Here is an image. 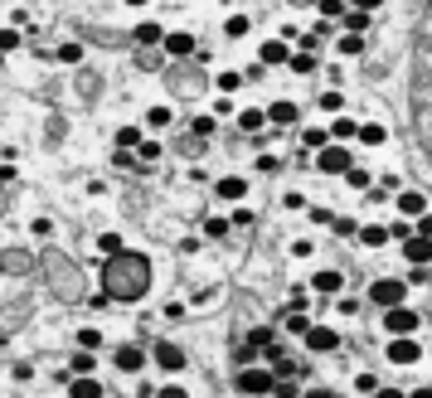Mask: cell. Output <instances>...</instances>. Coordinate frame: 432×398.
<instances>
[{"mask_svg": "<svg viewBox=\"0 0 432 398\" xmlns=\"http://www.w3.org/2000/svg\"><path fill=\"white\" fill-rule=\"evenodd\" d=\"M180 151H185V156H200V151H204V136H195V131H190V136L180 141Z\"/></svg>", "mask_w": 432, "mask_h": 398, "instance_id": "816d5d0a", "label": "cell"}, {"mask_svg": "<svg viewBox=\"0 0 432 398\" xmlns=\"http://www.w3.org/2000/svg\"><path fill=\"white\" fill-rule=\"evenodd\" d=\"M325 141H330V131H321V126H306V131H301V146H306V151H321Z\"/></svg>", "mask_w": 432, "mask_h": 398, "instance_id": "1f68e13d", "label": "cell"}, {"mask_svg": "<svg viewBox=\"0 0 432 398\" xmlns=\"http://www.w3.org/2000/svg\"><path fill=\"white\" fill-rule=\"evenodd\" d=\"M68 394H73V398H103L107 389H103V384H98L93 374H78V379L68 374Z\"/></svg>", "mask_w": 432, "mask_h": 398, "instance_id": "e0dca14e", "label": "cell"}, {"mask_svg": "<svg viewBox=\"0 0 432 398\" xmlns=\"http://www.w3.org/2000/svg\"><path fill=\"white\" fill-rule=\"evenodd\" d=\"M10 379H15V384H29V379H34V364H29V360H20V364L10 369Z\"/></svg>", "mask_w": 432, "mask_h": 398, "instance_id": "7dc6e473", "label": "cell"}, {"mask_svg": "<svg viewBox=\"0 0 432 398\" xmlns=\"http://www.w3.org/2000/svg\"><path fill=\"white\" fill-rule=\"evenodd\" d=\"M272 384H277L272 364H238V374H233L238 394H272Z\"/></svg>", "mask_w": 432, "mask_h": 398, "instance_id": "7a4b0ae2", "label": "cell"}, {"mask_svg": "<svg viewBox=\"0 0 432 398\" xmlns=\"http://www.w3.org/2000/svg\"><path fill=\"white\" fill-rule=\"evenodd\" d=\"M29 267H34V258L20 253V248H10V253L0 258V272H29Z\"/></svg>", "mask_w": 432, "mask_h": 398, "instance_id": "cb8c5ba5", "label": "cell"}, {"mask_svg": "<svg viewBox=\"0 0 432 398\" xmlns=\"http://www.w3.org/2000/svg\"><path fill=\"white\" fill-rule=\"evenodd\" d=\"M238 126H243L248 136H258V131L267 126V107H248V112H238Z\"/></svg>", "mask_w": 432, "mask_h": 398, "instance_id": "44dd1931", "label": "cell"}, {"mask_svg": "<svg viewBox=\"0 0 432 398\" xmlns=\"http://www.w3.org/2000/svg\"><path fill=\"white\" fill-rule=\"evenodd\" d=\"M200 228H204V238H223V233H228L233 223H228V219H218V214H209V219H204Z\"/></svg>", "mask_w": 432, "mask_h": 398, "instance_id": "d6a6232c", "label": "cell"}, {"mask_svg": "<svg viewBox=\"0 0 432 398\" xmlns=\"http://www.w3.org/2000/svg\"><path fill=\"white\" fill-rule=\"evenodd\" d=\"M330 228H335V238H355V233H359L355 219H330Z\"/></svg>", "mask_w": 432, "mask_h": 398, "instance_id": "ab89813d", "label": "cell"}, {"mask_svg": "<svg viewBox=\"0 0 432 398\" xmlns=\"http://www.w3.org/2000/svg\"><path fill=\"white\" fill-rule=\"evenodd\" d=\"M418 360H423V345H418V335H394V340H389V364L408 369V364H418Z\"/></svg>", "mask_w": 432, "mask_h": 398, "instance_id": "8992f818", "label": "cell"}, {"mask_svg": "<svg viewBox=\"0 0 432 398\" xmlns=\"http://www.w3.org/2000/svg\"><path fill=\"white\" fill-rule=\"evenodd\" d=\"M355 141H359V146H384V141H389V126L364 121V126H355Z\"/></svg>", "mask_w": 432, "mask_h": 398, "instance_id": "d6986e66", "label": "cell"}, {"mask_svg": "<svg viewBox=\"0 0 432 398\" xmlns=\"http://www.w3.org/2000/svg\"><path fill=\"white\" fill-rule=\"evenodd\" d=\"M161 34H165V24H156V20H141V24H136V44H141V49H156Z\"/></svg>", "mask_w": 432, "mask_h": 398, "instance_id": "ffe728a7", "label": "cell"}, {"mask_svg": "<svg viewBox=\"0 0 432 398\" xmlns=\"http://www.w3.org/2000/svg\"><path fill=\"white\" fill-rule=\"evenodd\" d=\"M161 49H165L170 59H190V54H195V34H190V29H175V34H161Z\"/></svg>", "mask_w": 432, "mask_h": 398, "instance_id": "7c38bea8", "label": "cell"}, {"mask_svg": "<svg viewBox=\"0 0 432 398\" xmlns=\"http://www.w3.org/2000/svg\"><path fill=\"white\" fill-rule=\"evenodd\" d=\"M228 112H233V98H228V93H223V98L214 102V117H228Z\"/></svg>", "mask_w": 432, "mask_h": 398, "instance_id": "91938a15", "label": "cell"}, {"mask_svg": "<svg viewBox=\"0 0 432 398\" xmlns=\"http://www.w3.org/2000/svg\"><path fill=\"white\" fill-rule=\"evenodd\" d=\"M321 107L330 112V117H335V112L345 107V98H340V88H325V93H321Z\"/></svg>", "mask_w": 432, "mask_h": 398, "instance_id": "b9f144b4", "label": "cell"}, {"mask_svg": "<svg viewBox=\"0 0 432 398\" xmlns=\"http://www.w3.org/2000/svg\"><path fill=\"white\" fill-rule=\"evenodd\" d=\"M248 29H253V20H248V15H228V24H223V34H228V39H248Z\"/></svg>", "mask_w": 432, "mask_h": 398, "instance_id": "f1b7e54d", "label": "cell"}, {"mask_svg": "<svg viewBox=\"0 0 432 398\" xmlns=\"http://www.w3.org/2000/svg\"><path fill=\"white\" fill-rule=\"evenodd\" d=\"M248 340L262 350V345H272V340H277V330H272V325H253V335H248Z\"/></svg>", "mask_w": 432, "mask_h": 398, "instance_id": "60d3db41", "label": "cell"}, {"mask_svg": "<svg viewBox=\"0 0 432 398\" xmlns=\"http://www.w3.org/2000/svg\"><path fill=\"white\" fill-rule=\"evenodd\" d=\"M214 195L228 199V204H238V199H248V180H243V175H223L214 185Z\"/></svg>", "mask_w": 432, "mask_h": 398, "instance_id": "2e32d148", "label": "cell"}, {"mask_svg": "<svg viewBox=\"0 0 432 398\" xmlns=\"http://www.w3.org/2000/svg\"><path fill=\"white\" fill-rule=\"evenodd\" d=\"M287 68H292V73H301V78H306V73H316V68H321V64H316V54H311V49H301V54H287Z\"/></svg>", "mask_w": 432, "mask_h": 398, "instance_id": "7402d4cb", "label": "cell"}, {"mask_svg": "<svg viewBox=\"0 0 432 398\" xmlns=\"http://www.w3.org/2000/svg\"><path fill=\"white\" fill-rule=\"evenodd\" d=\"M73 340H78V345H83V350H98V345H103V330H78V335H73Z\"/></svg>", "mask_w": 432, "mask_h": 398, "instance_id": "bcb514c9", "label": "cell"}, {"mask_svg": "<svg viewBox=\"0 0 432 398\" xmlns=\"http://www.w3.org/2000/svg\"><path fill=\"white\" fill-rule=\"evenodd\" d=\"M316 10H321L325 20H340L345 15V0H316Z\"/></svg>", "mask_w": 432, "mask_h": 398, "instance_id": "7bdbcfd3", "label": "cell"}, {"mask_svg": "<svg viewBox=\"0 0 432 398\" xmlns=\"http://www.w3.org/2000/svg\"><path fill=\"white\" fill-rule=\"evenodd\" d=\"M185 311H190V306H185V301H165V306H161V316H165V320H180V316H185Z\"/></svg>", "mask_w": 432, "mask_h": 398, "instance_id": "f5cc1de1", "label": "cell"}, {"mask_svg": "<svg viewBox=\"0 0 432 398\" xmlns=\"http://www.w3.org/2000/svg\"><path fill=\"white\" fill-rule=\"evenodd\" d=\"M287 54H292V44H287L282 34L258 44V64H262V68H282V64H287Z\"/></svg>", "mask_w": 432, "mask_h": 398, "instance_id": "ba28073f", "label": "cell"}, {"mask_svg": "<svg viewBox=\"0 0 432 398\" xmlns=\"http://www.w3.org/2000/svg\"><path fill=\"white\" fill-rule=\"evenodd\" d=\"M34 233L39 238H54V219H34Z\"/></svg>", "mask_w": 432, "mask_h": 398, "instance_id": "680465c9", "label": "cell"}, {"mask_svg": "<svg viewBox=\"0 0 432 398\" xmlns=\"http://www.w3.org/2000/svg\"><path fill=\"white\" fill-rule=\"evenodd\" d=\"M359 49H364V34H345L340 39V54H359Z\"/></svg>", "mask_w": 432, "mask_h": 398, "instance_id": "681fc988", "label": "cell"}, {"mask_svg": "<svg viewBox=\"0 0 432 398\" xmlns=\"http://www.w3.org/2000/svg\"><path fill=\"white\" fill-rule=\"evenodd\" d=\"M330 136H335V141H355V121H350V117H335V121H330Z\"/></svg>", "mask_w": 432, "mask_h": 398, "instance_id": "836d02e7", "label": "cell"}, {"mask_svg": "<svg viewBox=\"0 0 432 398\" xmlns=\"http://www.w3.org/2000/svg\"><path fill=\"white\" fill-rule=\"evenodd\" d=\"M418 311L408 306V301H399V306H384V330L389 335H418Z\"/></svg>", "mask_w": 432, "mask_h": 398, "instance_id": "277c9868", "label": "cell"}, {"mask_svg": "<svg viewBox=\"0 0 432 398\" xmlns=\"http://www.w3.org/2000/svg\"><path fill=\"white\" fill-rule=\"evenodd\" d=\"M364 301H374L379 311L384 306H399V301H408V282L403 277H379V282H369V297Z\"/></svg>", "mask_w": 432, "mask_h": 398, "instance_id": "5b68a950", "label": "cell"}, {"mask_svg": "<svg viewBox=\"0 0 432 398\" xmlns=\"http://www.w3.org/2000/svg\"><path fill=\"white\" fill-rule=\"evenodd\" d=\"M408 233H413V223H408V219H403V223H389V238H399V243H403Z\"/></svg>", "mask_w": 432, "mask_h": 398, "instance_id": "6f0895ef", "label": "cell"}, {"mask_svg": "<svg viewBox=\"0 0 432 398\" xmlns=\"http://www.w3.org/2000/svg\"><path fill=\"white\" fill-rule=\"evenodd\" d=\"M238 83H243V73H218V93H238Z\"/></svg>", "mask_w": 432, "mask_h": 398, "instance_id": "f907efd6", "label": "cell"}, {"mask_svg": "<svg viewBox=\"0 0 432 398\" xmlns=\"http://www.w3.org/2000/svg\"><path fill=\"white\" fill-rule=\"evenodd\" d=\"M311 292H316V297H340V292H345V272H340V267H321V272L311 277Z\"/></svg>", "mask_w": 432, "mask_h": 398, "instance_id": "30bf717a", "label": "cell"}, {"mask_svg": "<svg viewBox=\"0 0 432 398\" xmlns=\"http://www.w3.org/2000/svg\"><path fill=\"white\" fill-rule=\"evenodd\" d=\"M394 204H399V214H403V219H418V214L428 209L423 190H399V195H394Z\"/></svg>", "mask_w": 432, "mask_h": 398, "instance_id": "9a60e30c", "label": "cell"}, {"mask_svg": "<svg viewBox=\"0 0 432 398\" xmlns=\"http://www.w3.org/2000/svg\"><path fill=\"white\" fill-rule=\"evenodd\" d=\"M403 258H408V263H418V267H423V263H432V238H423V233H408V238H403Z\"/></svg>", "mask_w": 432, "mask_h": 398, "instance_id": "4fadbf2b", "label": "cell"}, {"mask_svg": "<svg viewBox=\"0 0 432 398\" xmlns=\"http://www.w3.org/2000/svg\"><path fill=\"white\" fill-rule=\"evenodd\" d=\"M136 68H146V73H161V59H156L151 49H141V54H136Z\"/></svg>", "mask_w": 432, "mask_h": 398, "instance_id": "f6af8a7d", "label": "cell"}, {"mask_svg": "<svg viewBox=\"0 0 432 398\" xmlns=\"http://www.w3.org/2000/svg\"><path fill=\"white\" fill-rule=\"evenodd\" d=\"M282 325H287V335H297V340H301V330H306L311 320H306V311H292V306H287V311H282Z\"/></svg>", "mask_w": 432, "mask_h": 398, "instance_id": "83f0119b", "label": "cell"}, {"mask_svg": "<svg viewBox=\"0 0 432 398\" xmlns=\"http://www.w3.org/2000/svg\"><path fill=\"white\" fill-rule=\"evenodd\" d=\"M350 165H355V151H350V146L325 141L321 151H316V170H321V175H345Z\"/></svg>", "mask_w": 432, "mask_h": 398, "instance_id": "3957f363", "label": "cell"}, {"mask_svg": "<svg viewBox=\"0 0 432 398\" xmlns=\"http://www.w3.org/2000/svg\"><path fill=\"white\" fill-rule=\"evenodd\" d=\"M126 5H131V10H136V5H151V0H126Z\"/></svg>", "mask_w": 432, "mask_h": 398, "instance_id": "6125c7cd", "label": "cell"}, {"mask_svg": "<svg viewBox=\"0 0 432 398\" xmlns=\"http://www.w3.org/2000/svg\"><path fill=\"white\" fill-rule=\"evenodd\" d=\"M161 151H165L161 141H151V136H141V146H136V161H141V165H156V161H161Z\"/></svg>", "mask_w": 432, "mask_h": 398, "instance_id": "4316f807", "label": "cell"}, {"mask_svg": "<svg viewBox=\"0 0 432 398\" xmlns=\"http://www.w3.org/2000/svg\"><path fill=\"white\" fill-rule=\"evenodd\" d=\"M355 10H379V0H355Z\"/></svg>", "mask_w": 432, "mask_h": 398, "instance_id": "94428289", "label": "cell"}, {"mask_svg": "<svg viewBox=\"0 0 432 398\" xmlns=\"http://www.w3.org/2000/svg\"><path fill=\"white\" fill-rule=\"evenodd\" d=\"M170 121H175V112H170V107H151V112H146V126H151V131H165Z\"/></svg>", "mask_w": 432, "mask_h": 398, "instance_id": "f546056e", "label": "cell"}, {"mask_svg": "<svg viewBox=\"0 0 432 398\" xmlns=\"http://www.w3.org/2000/svg\"><path fill=\"white\" fill-rule=\"evenodd\" d=\"M413 233H423V238H432V214H428V209H423V214L413 219Z\"/></svg>", "mask_w": 432, "mask_h": 398, "instance_id": "11a10c76", "label": "cell"}, {"mask_svg": "<svg viewBox=\"0 0 432 398\" xmlns=\"http://www.w3.org/2000/svg\"><path fill=\"white\" fill-rule=\"evenodd\" d=\"M374 389H379V379H374V374H359V379H355V394H369V398H374Z\"/></svg>", "mask_w": 432, "mask_h": 398, "instance_id": "db71d44e", "label": "cell"}, {"mask_svg": "<svg viewBox=\"0 0 432 398\" xmlns=\"http://www.w3.org/2000/svg\"><path fill=\"white\" fill-rule=\"evenodd\" d=\"M297 117H301L297 102H272V107H267V121H272V126H297Z\"/></svg>", "mask_w": 432, "mask_h": 398, "instance_id": "ac0fdd59", "label": "cell"}, {"mask_svg": "<svg viewBox=\"0 0 432 398\" xmlns=\"http://www.w3.org/2000/svg\"><path fill=\"white\" fill-rule=\"evenodd\" d=\"M355 238H359L364 248H384V243H389V228H384V223H364Z\"/></svg>", "mask_w": 432, "mask_h": 398, "instance_id": "603a6c76", "label": "cell"}, {"mask_svg": "<svg viewBox=\"0 0 432 398\" xmlns=\"http://www.w3.org/2000/svg\"><path fill=\"white\" fill-rule=\"evenodd\" d=\"M98 253H121V238H117V233H98Z\"/></svg>", "mask_w": 432, "mask_h": 398, "instance_id": "ee69618b", "label": "cell"}, {"mask_svg": "<svg viewBox=\"0 0 432 398\" xmlns=\"http://www.w3.org/2000/svg\"><path fill=\"white\" fill-rule=\"evenodd\" d=\"M340 20H345V34H364L369 29V10H345Z\"/></svg>", "mask_w": 432, "mask_h": 398, "instance_id": "d4e9b609", "label": "cell"}, {"mask_svg": "<svg viewBox=\"0 0 432 398\" xmlns=\"http://www.w3.org/2000/svg\"><path fill=\"white\" fill-rule=\"evenodd\" d=\"M233 228H253L258 219H253V209H243V199H238V209H233V219H228Z\"/></svg>", "mask_w": 432, "mask_h": 398, "instance_id": "f35d334b", "label": "cell"}, {"mask_svg": "<svg viewBox=\"0 0 432 398\" xmlns=\"http://www.w3.org/2000/svg\"><path fill=\"white\" fill-rule=\"evenodd\" d=\"M68 364H73V374H93V369H98V360H93V350H83V345H78V355H73Z\"/></svg>", "mask_w": 432, "mask_h": 398, "instance_id": "4dcf8cb0", "label": "cell"}, {"mask_svg": "<svg viewBox=\"0 0 432 398\" xmlns=\"http://www.w3.org/2000/svg\"><path fill=\"white\" fill-rule=\"evenodd\" d=\"M141 136H146L141 126H117V151H136V146H141Z\"/></svg>", "mask_w": 432, "mask_h": 398, "instance_id": "484cf974", "label": "cell"}, {"mask_svg": "<svg viewBox=\"0 0 432 398\" xmlns=\"http://www.w3.org/2000/svg\"><path fill=\"white\" fill-rule=\"evenodd\" d=\"M156 364H161L165 374H180V369H185V350H180L175 340H156Z\"/></svg>", "mask_w": 432, "mask_h": 398, "instance_id": "8fae6325", "label": "cell"}, {"mask_svg": "<svg viewBox=\"0 0 432 398\" xmlns=\"http://www.w3.org/2000/svg\"><path fill=\"white\" fill-rule=\"evenodd\" d=\"M49 282H54V292H59V287H64V292H68V297H73V292H78V272H73V267H68V258H59V253H54V258H49Z\"/></svg>", "mask_w": 432, "mask_h": 398, "instance_id": "9c48e42d", "label": "cell"}, {"mask_svg": "<svg viewBox=\"0 0 432 398\" xmlns=\"http://www.w3.org/2000/svg\"><path fill=\"white\" fill-rule=\"evenodd\" d=\"M59 64H83V44H59Z\"/></svg>", "mask_w": 432, "mask_h": 398, "instance_id": "d590c367", "label": "cell"}, {"mask_svg": "<svg viewBox=\"0 0 432 398\" xmlns=\"http://www.w3.org/2000/svg\"><path fill=\"white\" fill-rule=\"evenodd\" d=\"M282 209H306V195H297V190H287V195H282Z\"/></svg>", "mask_w": 432, "mask_h": 398, "instance_id": "9f6ffc18", "label": "cell"}, {"mask_svg": "<svg viewBox=\"0 0 432 398\" xmlns=\"http://www.w3.org/2000/svg\"><path fill=\"white\" fill-rule=\"evenodd\" d=\"M190 131H195V136H204V141H209V136H214V117H209V112H200V117H195V121H190Z\"/></svg>", "mask_w": 432, "mask_h": 398, "instance_id": "8d00e7d4", "label": "cell"}, {"mask_svg": "<svg viewBox=\"0 0 432 398\" xmlns=\"http://www.w3.org/2000/svg\"><path fill=\"white\" fill-rule=\"evenodd\" d=\"M151 287V263L141 258V253H112V263H107V272H103V292L117 301H136L141 292Z\"/></svg>", "mask_w": 432, "mask_h": 398, "instance_id": "6da1fadb", "label": "cell"}, {"mask_svg": "<svg viewBox=\"0 0 432 398\" xmlns=\"http://www.w3.org/2000/svg\"><path fill=\"white\" fill-rule=\"evenodd\" d=\"M20 49V29H0V54H15Z\"/></svg>", "mask_w": 432, "mask_h": 398, "instance_id": "c3c4849f", "label": "cell"}, {"mask_svg": "<svg viewBox=\"0 0 432 398\" xmlns=\"http://www.w3.org/2000/svg\"><path fill=\"white\" fill-rule=\"evenodd\" d=\"M287 306H292V311H306V306H311V287H292Z\"/></svg>", "mask_w": 432, "mask_h": 398, "instance_id": "74e56055", "label": "cell"}, {"mask_svg": "<svg viewBox=\"0 0 432 398\" xmlns=\"http://www.w3.org/2000/svg\"><path fill=\"white\" fill-rule=\"evenodd\" d=\"M301 340H306V350H311V355H335V350H340V335H335L330 325H306V330H301Z\"/></svg>", "mask_w": 432, "mask_h": 398, "instance_id": "52a82bcc", "label": "cell"}, {"mask_svg": "<svg viewBox=\"0 0 432 398\" xmlns=\"http://www.w3.org/2000/svg\"><path fill=\"white\" fill-rule=\"evenodd\" d=\"M141 364H146V350L141 345H117V369L121 374H141Z\"/></svg>", "mask_w": 432, "mask_h": 398, "instance_id": "5bb4252c", "label": "cell"}, {"mask_svg": "<svg viewBox=\"0 0 432 398\" xmlns=\"http://www.w3.org/2000/svg\"><path fill=\"white\" fill-rule=\"evenodd\" d=\"M345 185H350V190H369L374 180H369V170H359V165H350V170H345Z\"/></svg>", "mask_w": 432, "mask_h": 398, "instance_id": "e575fe53", "label": "cell"}]
</instances>
